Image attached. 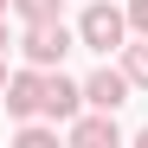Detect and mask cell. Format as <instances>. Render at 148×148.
Segmentation results:
<instances>
[{"instance_id": "6da1fadb", "label": "cell", "mask_w": 148, "mask_h": 148, "mask_svg": "<svg viewBox=\"0 0 148 148\" xmlns=\"http://www.w3.org/2000/svg\"><path fill=\"white\" fill-rule=\"evenodd\" d=\"M122 39H129V13L110 7V0H90L84 19H77V45H90V52H122Z\"/></svg>"}, {"instance_id": "8992f818", "label": "cell", "mask_w": 148, "mask_h": 148, "mask_svg": "<svg viewBox=\"0 0 148 148\" xmlns=\"http://www.w3.org/2000/svg\"><path fill=\"white\" fill-rule=\"evenodd\" d=\"M84 110V84H71L64 71H45V116L52 122H71Z\"/></svg>"}, {"instance_id": "5b68a950", "label": "cell", "mask_w": 148, "mask_h": 148, "mask_svg": "<svg viewBox=\"0 0 148 148\" xmlns=\"http://www.w3.org/2000/svg\"><path fill=\"white\" fill-rule=\"evenodd\" d=\"M71 142H77V148H116V142H122V129H116V110L71 116Z\"/></svg>"}, {"instance_id": "8fae6325", "label": "cell", "mask_w": 148, "mask_h": 148, "mask_svg": "<svg viewBox=\"0 0 148 148\" xmlns=\"http://www.w3.org/2000/svg\"><path fill=\"white\" fill-rule=\"evenodd\" d=\"M7 77H13V71H7V52H0V90H7Z\"/></svg>"}, {"instance_id": "4fadbf2b", "label": "cell", "mask_w": 148, "mask_h": 148, "mask_svg": "<svg viewBox=\"0 0 148 148\" xmlns=\"http://www.w3.org/2000/svg\"><path fill=\"white\" fill-rule=\"evenodd\" d=\"M135 142H142V148H148V129H135Z\"/></svg>"}, {"instance_id": "5bb4252c", "label": "cell", "mask_w": 148, "mask_h": 148, "mask_svg": "<svg viewBox=\"0 0 148 148\" xmlns=\"http://www.w3.org/2000/svg\"><path fill=\"white\" fill-rule=\"evenodd\" d=\"M7 7H13V0H0V13H7Z\"/></svg>"}, {"instance_id": "52a82bcc", "label": "cell", "mask_w": 148, "mask_h": 148, "mask_svg": "<svg viewBox=\"0 0 148 148\" xmlns=\"http://www.w3.org/2000/svg\"><path fill=\"white\" fill-rule=\"evenodd\" d=\"M122 71L135 90H148V45H122Z\"/></svg>"}, {"instance_id": "ba28073f", "label": "cell", "mask_w": 148, "mask_h": 148, "mask_svg": "<svg viewBox=\"0 0 148 148\" xmlns=\"http://www.w3.org/2000/svg\"><path fill=\"white\" fill-rule=\"evenodd\" d=\"M58 7H64V0H13V13L26 19V26H39V19H58Z\"/></svg>"}, {"instance_id": "30bf717a", "label": "cell", "mask_w": 148, "mask_h": 148, "mask_svg": "<svg viewBox=\"0 0 148 148\" xmlns=\"http://www.w3.org/2000/svg\"><path fill=\"white\" fill-rule=\"evenodd\" d=\"M129 26H135V32L148 39V0H129Z\"/></svg>"}, {"instance_id": "3957f363", "label": "cell", "mask_w": 148, "mask_h": 148, "mask_svg": "<svg viewBox=\"0 0 148 148\" xmlns=\"http://www.w3.org/2000/svg\"><path fill=\"white\" fill-rule=\"evenodd\" d=\"M0 97H7V116H13V122H26V116H45V71H39V64L13 71Z\"/></svg>"}, {"instance_id": "7a4b0ae2", "label": "cell", "mask_w": 148, "mask_h": 148, "mask_svg": "<svg viewBox=\"0 0 148 148\" xmlns=\"http://www.w3.org/2000/svg\"><path fill=\"white\" fill-rule=\"evenodd\" d=\"M71 45H77V26H64V19H39V26H26L19 52H26V64H39V71H58Z\"/></svg>"}, {"instance_id": "7c38bea8", "label": "cell", "mask_w": 148, "mask_h": 148, "mask_svg": "<svg viewBox=\"0 0 148 148\" xmlns=\"http://www.w3.org/2000/svg\"><path fill=\"white\" fill-rule=\"evenodd\" d=\"M0 52H7V13H0Z\"/></svg>"}, {"instance_id": "9c48e42d", "label": "cell", "mask_w": 148, "mask_h": 148, "mask_svg": "<svg viewBox=\"0 0 148 148\" xmlns=\"http://www.w3.org/2000/svg\"><path fill=\"white\" fill-rule=\"evenodd\" d=\"M52 142H58V122H52V129H45V122H32V116L19 122V148H52Z\"/></svg>"}, {"instance_id": "277c9868", "label": "cell", "mask_w": 148, "mask_h": 148, "mask_svg": "<svg viewBox=\"0 0 148 148\" xmlns=\"http://www.w3.org/2000/svg\"><path fill=\"white\" fill-rule=\"evenodd\" d=\"M129 90H135L129 71H122V64L110 71V64H103V71H90V77H84V103H90V110H122V103H129Z\"/></svg>"}]
</instances>
